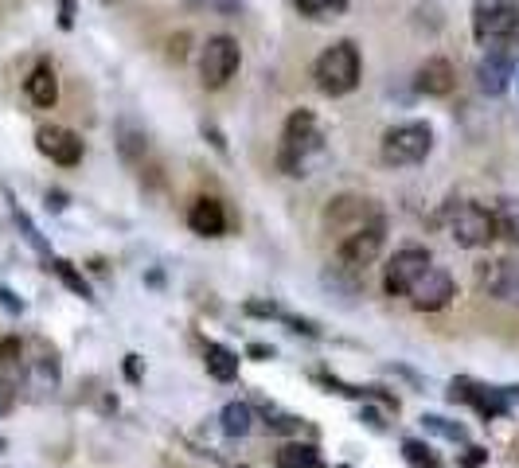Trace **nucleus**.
<instances>
[{
	"mask_svg": "<svg viewBox=\"0 0 519 468\" xmlns=\"http://www.w3.org/2000/svg\"><path fill=\"white\" fill-rule=\"evenodd\" d=\"M219 422H223V433H227V437H246V433L254 429V410H250L246 402H227Z\"/></svg>",
	"mask_w": 519,
	"mask_h": 468,
	"instance_id": "a211bd4d",
	"label": "nucleus"
},
{
	"mask_svg": "<svg viewBox=\"0 0 519 468\" xmlns=\"http://www.w3.org/2000/svg\"><path fill=\"white\" fill-rule=\"evenodd\" d=\"M512 78H516V90H519V67H516V75H512Z\"/></svg>",
	"mask_w": 519,
	"mask_h": 468,
	"instance_id": "473e14b6",
	"label": "nucleus"
},
{
	"mask_svg": "<svg viewBox=\"0 0 519 468\" xmlns=\"http://www.w3.org/2000/svg\"><path fill=\"white\" fill-rule=\"evenodd\" d=\"M51 266H55V273H59V277H63V285H67V289H71V293H79L82 301H90V297H94V293H90V281H86V277H82V273L75 270V266H71V262H63V258H55V262H51Z\"/></svg>",
	"mask_w": 519,
	"mask_h": 468,
	"instance_id": "4be33fe9",
	"label": "nucleus"
},
{
	"mask_svg": "<svg viewBox=\"0 0 519 468\" xmlns=\"http://www.w3.org/2000/svg\"><path fill=\"white\" fill-rule=\"evenodd\" d=\"M12 402H16V390H12V383H8V379H0V418L12 410Z\"/></svg>",
	"mask_w": 519,
	"mask_h": 468,
	"instance_id": "bb28decb",
	"label": "nucleus"
},
{
	"mask_svg": "<svg viewBox=\"0 0 519 468\" xmlns=\"http://www.w3.org/2000/svg\"><path fill=\"white\" fill-rule=\"evenodd\" d=\"M0 449H4V437H0Z\"/></svg>",
	"mask_w": 519,
	"mask_h": 468,
	"instance_id": "72a5a7b5",
	"label": "nucleus"
},
{
	"mask_svg": "<svg viewBox=\"0 0 519 468\" xmlns=\"http://www.w3.org/2000/svg\"><path fill=\"white\" fill-rule=\"evenodd\" d=\"M383 238H387L383 219L360 223L356 231H348L344 234V242H340V266H348V270H363V266H371V262L379 258V250H383Z\"/></svg>",
	"mask_w": 519,
	"mask_h": 468,
	"instance_id": "0eeeda50",
	"label": "nucleus"
},
{
	"mask_svg": "<svg viewBox=\"0 0 519 468\" xmlns=\"http://www.w3.org/2000/svg\"><path fill=\"white\" fill-rule=\"evenodd\" d=\"M422 429L426 433H438L445 441H469V433L461 422H449V418H438V414H422Z\"/></svg>",
	"mask_w": 519,
	"mask_h": 468,
	"instance_id": "412c9836",
	"label": "nucleus"
},
{
	"mask_svg": "<svg viewBox=\"0 0 519 468\" xmlns=\"http://www.w3.org/2000/svg\"><path fill=\"white\" fill-rule=\"evenodd\" d=\"M480 285L504 301V305H519V254L516 258H496L480 266Z\"/></svg>",
	"mask_w": 519,
	"mask_h": 468,
	"instance_id": "9d476101",
	"label": "nucleus"
},
{
	"mask_svg": "<svg viewBox=\"0 0 519 468\" xmlns=\"http://www.w3.org/2000/svg\"><path fill=\"white\" fill-rule=\"evenodd\" d=\"M278 468H324L313 445H285L278 457Z\"/></svg>",
	"mask_w": 519,
	"mask_h": 468,
	"instance_id": "6ab92c4d",
	"label": "nucleus"
},
{
	"mask_svg": "<svg viewBox=\"0 0 519 468\" xmlns=\"http://www.w3.org/2000/svg\"><path fill=\"white\" fill-rule=\"evenodd\" d=\"M250 355H274V348H266V344H254V348H250Z\"/></svg>",
	"mask_w": 519,
	"mask_h": 468,
	"instance_id": "2f4dec72",
	"label": "nucleus"
},
{
	"mask_svg": "<svg viewBox=\"0 0 519 468\" xmlns=\"http://www.w3.org/2000/svg\"><path fill=\"white\" fill-rule=\"evenodd\" d=\"M402 457H406L414 468H441V461L434 457V449L422 445V441H402Z\"/></svg>",
	"mask_w": 519,
	"mask_h": 468,
	"instance_id": "5701e85b",
	"label": "nucleus"
},
{
	"mask_svg": "<svg viewBox=\"0 0 519 468\" xmlns=\"http://www.w3.org/2000/svg\"><path fill=\"white\" fill-rule=\"evenodd\" d=\"M449 398L453 402H469L473 410H480L484 418H504L512 406H508V398H512V390H488V387H477V383H469V379H457L453 390H449Z\"/></svg>",
	"mask_w": 519,
	"mask_h": 468,
	"instance_id": "9b49d317",
	"label": "nucleus"
},
{
	"mask_svg": "<svg viewBox=\"0 0 519 468\" xmlns=\"http://www.w3.org/2000/svg\"><path fill=\"white\" fill-rule=\"evenodd\" d=\"M426 266H430V250H422V246H402V250H395L391 262H387V270H383L387 297H406L410 285L422 277Z\"/></svg>",
	"mask_w": 519,
	"mask_h": 468,
	"instance_id": "6e6552de",
	"label": "nucleus"
},
{
	"mask_svg": "<svg viewBox=\"0 0 519 468\" xmlns=\"http://www.w3.org/2000/svg\"><path fill=\"white\" fill-rule=\"evenodd\" d=\"M430 149H434V129L426 121H402V125L383 133V160L395 164V168L422 164Z\"/></svg>",
	"mask_w": 519,
	"mask_h": 468,
	"instance_id": "7ed1b4c3",
	"label": "nucleus"
},
{
	"mask_svg": "<svg viewBox=\"0 0 519 468\" xmlns=\"http://www.w3.org/2000/svg\"><path fill=\"white\" fill-rule=\"evenodd\" d=\"M36 149H40L47 160L63 164V168H75L82 160V141L71 129H63V125H43L40 133H36Z\"/></svg>",
	"mask_w": 519,
	"mask_h": 468,
	"instance_id": "f8f14e48",
	"label": "nucleus"
},
{
	"mask_svg": "<svg viewBox=\"0 0 519 468\" xmlns=\"http://www.w3.org/2000/svg\"><path fill=\"white\" fill-rule=\"evenodd\" d=\"M47 207H51V211H63V207H67V195H63V192H47Z\"/></svg>",
	"mask_w": 519,
	"mask_h": 468,
	"instance_id": "c756f323",
	"label": "nucleus"
},
{
	"mask_svg": "<svg viewBox=\"0 0 519 468\" xmlns=\"http://www.w3.org/2000/svg\"><path fill=\"white\" fill-rule=\"evenodd\" d=\"M480 461H484V449H469V453H465V465L469 468L480 465Z\"/></svg>",
	"mask_w": 519,
	"mask_h": 468,
	"instance_id": "7c9ffc66",
	"label": "nucleus"
},
{
	"mask_svg": "<svg viewBox=\"0 0 519 468\" xmlns=\"http://www.w3.org/2000/svg\"><path fill=\"white\" fill-rule=\"evenodd\" d=\"M313 78H317V86L328 98L352 94V90L360 86V51H356V43H348V39H344V43H332L317 59Z\"/></svg>",
	"mask_w": 519,
	"mask_h": 468,
	"instance_id": "f03ea898",
	"label": "nucleus"
},
{
	"mask_svg": "<svg viewBox=\"0 0 519 468\" xmlns=\"http://www.w3.org/2000/svg\"><path fill=\"white\" fill-rule=\"evenodd\" d=\"M0 305H4V312H12V316H20V312H24V301H20L8 285H0Z\"/></svg>",
	"mask_w": 519,
	"mask_h": 468,
	"instance_id": "a878e982",
	"label": "nucleus"
},
{
	"mask_svg": "<svg viewBox=\"0 0 519 468\" xmlns=\"http://www.w3.org/2000/svg\"><path fill=\"white\" fill-rule=\"evenodd\" d=\"M453 82H457V75H453L449 59H426L418 67V78H414L418 94H426V98H445L453 90Z\"/></svg>",
	"mask_w": 519,
	"mask_h": 468,
	"instance_id": "2eb2a0df",
	"label": "nucleus"
},
{
	"mask_svg": "<svg viewBox=\"0 0 519 468\" xmlns=\"http://www.w3.org/2000/svg\"><path fill=\"white\" fill-rule=\"evenodd\" d=\"M203 367H207V375L219 379V383H235V379H239V355L231 348H223V344H207V348H203Z\"/></svg>",
	"mask_w": 519,
	"mask_h": 468,
	"instance_id": "dca6fc26",
	"label": "nucleus"
},
{
	"mask_svg": "<svg viewBox=\"0 0 519 468\" xmlns=\"http://www.w3.org/2000/svg\"><path fill=\"white\" fill-rule=\"evenodd\" d=\"M496 227H500V234H508L512 242H519V207L516 203H504V207H500Z\"/></svg>",
	"mask_w": 519,
	"mask_h": 468,
	"instance_id": "b1692460",
	"label": "nucleus"
},
{
	"mask_svg": "<svg viewBox=\"0 0 519 468\" xmlns=\"http://www.w3.org/2000/svg\"><path fill=\"white\" fill-rule=\"evenodd\" d=\"M320 149V129L317 117L309 110H297V114L285 121V133H281V168L289 176H305V156Z\"/></svg>",
	"mask_w": 519,
	"mask_h": 468,
	"instance_id": "20e7f679",
	"label": "nucleus"
},
{
	"mask_svg": "<svg viewBox=\"0 0 519 468\" xmlns=\"http://www.w3.org/2000/svg\"><path fill=\"white\" fill-rule=\"evenodd\" d=\"M516 75V63H512V55L508 51H492V55H484L477 67V82L484 94H504L508 90V82Z\"/></svg>",
	"mask_w": 519,
	"mask_h": 468,
	"instance_id": "ddd939ff",
	"label": "nucleus"
},
{
	"mask_svg": "<svg viewBox=\"0 0 519 468\" xmlns=\"http://www.w3.org/2000/svg\"><path fill=\"white\" fill-rule=\"evenodd\" d=\"M410 301H414V309L418 312H438L445 309L453 297H457V281H453V273L441 270V266H426L422 270V277L410 285V293H406Z\"/></svg>",
	"mask_w": 519,
	"mask_h": 468,
	"instance_id": "1a4fd4ad",
	"label": "nucleus"
},
{
	"mask_svg": "<svg viewBox=\"0 0 519 468\" xmlns=\"http://www.w3.org/2000/svg\"><path fill=\"white\" fill-rule=\"evenodd\" d=\"M242 55H239V43L231 36H211L207 47H203V59H200V82L207 90H223L235 71H239Z\"/></svg>",
	"mask_w": 519,
	"mask_h": 468,
	"instance_id": "423d86ee",
	"label": "nucleus"
},
{
	"mask_svg": "<svg viewBox=\"0 0 519 468\" xmlns=\"http://www.w3.org/2000/svg\"><path fill=\"white\" fill-rule=\"evenodd\" d=\"M293 4L309 20H332V16H340L348 8V0H293Z\"/></svg>",
	"mask_w": 519,
	"mask_h": 468,
	"instance_id": "aec40b11",
	"label": "nucleus"
},
{
	"mask_svg": "<svg viewBox=\"0 0 519 468\" xmlns=\"http://www.w3.org/2000/svg\"><path fill=\"white\" fill-rule=\"evenodd\" d=\"M75 24V0H59V28Z\"/></svg>",
	"mask_w": 519,
	"mask_h": 468,
	"instance_id": "cd10ccee",
	"label": "nucleus"
},
{
	"mask_svg": "<svg viewBox=\"0 0 519 468\" xmlns=\"http://www.w3.org/2000/svg\"><path fill=\"white\" fill-rule=\"evenodd\" d=\"M20 359H24L20 340H16V336H4V340H0V367H20Z\"/></svg>",
	"mask_w": 519,
	"mask_h": 468,
	"instance_id": "393cba45",
	"label": "nucleus"
},
{
	"mask_svg": "<svg viewBox=\"0 0 519 468\" xmlns=\"http://www.w3.org/2000/svg\"><path fill=\"white\" fill-rule=\"evenodd\" d=\"M340 468H348V465H340Z\"/></svg>",
	"mask_w": 519,
	"mask_h": 468,
	"instance_id": "f704fd0d",
	"label": "nucleus"
},
{
	"mask_svg": "<svg viewBox=\"0 0 519 468\" xmlns=\"http://www.w3.org/2000/svg\"><path fill=\"white\" fill-rule=\"evenodd\" d=\"M24 90H28V98H32L36 106L51 110V106H55V98H59V82H55V71H51L47 63H40V67L28 75Z\"/></svg>",
	"mask_w": 519,
	"mask_h": 468,
	"instance_id": "f3484780",
	"label": "nucleus"
},
{
	"mask_svg": "<svg viewBox=\"0 0 519 468\" xmlns=\"http://www.w3.org/2000/svg\"><path fill=\"white\" fill-rule=\"evenodd\" d=\"M188 227L200 234V238H219V234L227 231V211H223V203L211 199V195L196 199L192 211H188Z\"/></svg>",
	"mask_w": 519,
	"mask_h": 468,
	"instance_id": "4468645a",
	"label": "nucleus"
},
{
	"mask_svg": "<svg viewBox=\"0 0 519 468\" xmlns=\"http://www.w3.org/2000/svg\"><path fill=\"white\" fill-rule=\"evenodd\" d=\"M125 375H129L133 383L141 379V367H137V355H125Z\"/></svg>",
	"mask_w": 519,
	"mask_h": 468,
	"instance_id": "c85d7f7f",
	"label": "nucleus"
},
{
	"mask_svg": "<svg viewBox=\"0 0 519 468\" xmlns=\"http://www.w3.org/2000/svg\"><path fill=\"white\" fill-rule=\"evenodd\" d=\"M496 234H500V227H496V215H492L488 207H480V203H453V207H449V238H453L457 246L480 250V246H488Z\"/></svg>",
	"mask_w": 519,
	"mask_h": 468,
	"instance_id": "39448f33",
	"label": "nucleus"
},
{
	"mask_svg": "<svg viewBox=\"0 0 519 468\" xmlns=\"http://www.w3.org/2000/svg\"><path fill=\"white\" fill-rule=\"evenodd\" d=\"M473 36L480 47H512L519 39V0H477Z\"/></svg>",
	"mask_w": 519,
	"mask_h": 468,
	"instance_id": "f257e3e1",
	"label": "nucleus"
}]
</instances>
